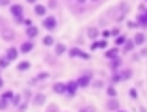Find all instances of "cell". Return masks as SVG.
<instances>
[{"instance_id": "1", "label": "cell", "mask_w": 147, "mask_h": 112, "mask_svg": "<svg viewBox=\"0 0 147 112\" xmlns=\"http://www.w3.org/2000/svg\"><path fill=\"white\" fill-rule=\"evenodd\" d=\"M127 11H129V7H127V4H121V6H117L114 11H112V19H114L115 22L117 21H121V19H125V15H127Z\"/></svg>"}, {"instance_id": "2", "label": "cell", "mask_w": 147, "mask_h": 112, "mask_svg": "<svg viewBox=\"0 0 147 112\" xmlns=\"http://www.w3.org/2000/svg\"><path fill=\"white\" fill-rule=\"evenodd\" d=\"M2 39L4 41H13L15 39V32L11 28H4L2 30Z\"/></svg>"}, {"instance_id": "3", "label": "cell", "mask_w": 147, "mask_h": 112, "mask_svg": "<svg viewBox=\"0 0 147 112\" xmlns=\"http://www.w3.org/2000/svg\"><path fill=\"white\" fill-rule=\"evenodd\" d=\"M43 26L47 30H54V28H56V19H54V17H47L43 21Z\"/></svg>"}, {"instance_id": "4", "label": "cell", "mask_w": 147, "mask_h": 112, "mask_svg": "<svg viewBox=\"0 0 147 112\" xmlns=\"http://www.w3.org/2000/svg\"><path fill=\"white\" fill-rule=\"evenodd\" d=\"M11 13L15 15V19L21 17V15H22V6H19V4H13V6H11Z\"/></svg>"}, {"instance_id": "5", "label": "cell", "mask_w": 147, "mask_h": 112, "mask_svg": "<svg viewBox=\"0 0 147 112\" xmlns=\"http://www.w3.org/2000/svg\"><path fill=\"white\" fill-rule=\"evenodd\" d=\"M65 92H67L69 95H73L76 92V82H67L65 84Z\"/></svg>"}, {"instance_id": "6", "label": "cell", "mask_w": 147, "mask_h": 112, "mask_svg": "<svg viewBox=\"0 0 147 112\" xmlns=\"http://www.w3.org/2000/svg\"><path fill=\"white\" fill-rule=\"evenodd\" d=\"M71 56H80V58H90V54L88 52H82V51H78V49H71Z\"/></svg>"}, {"instance_id": "7", "label": "cell", "mask_w": 147, "mask_h": 112, "mask_svg": "<svg viewBox=\"0 0 147 112\" xmlns=\"http://www.w3.org/2000/svg\"><path fill=\"white\" fill-rule=\"evenodd\" d=\"M34 11H36V15H41V17H43V15L47 13V7H45V6H41V4H37V6L34 7Z\"/></svg>"}, {"instance_id": "8", "label": "cell", "mask_w": 147, "mask_h": 112, "mask_svg": "<svg viewBox=\"0 0 147 112\" xmlns=\"http://www.w3.org/2000/svg\"><path fill=\"white\" fill-rule=\"evenodd\" d=\"M32 47H34L32 41H24V43L21 45V52H30V51H32Z\"/></svg>"}, {"instance_id": "9", "label": "cell", "mask_w": 147, "mask_h": 112, "mask_svg": "<svg viewBox=\"0 0 147 112\" xmlns=\"http://www.w3.org/2000/svg\"><path fill=\"white\" fill-rule=\"evenodd\" d=\"M17 49H9V51L6 52V60H15V58H17Z\"/></svg>"}, {"instance_id": "10", "label": "cell", "mask_w": 147, "mask_h": 112, "mask_svg": "<svg viewBox=\"0 0 147 112\" xmlns=\"http://www.w3.org/2000/svg\"><path fill=\"white\" fill-rule=\"evenodd\" d=\"M88 84H90V77H80L76 80V86H88Z\"/></svg>"}, {"instance_id": "11", "label": "cell", "mask_w": 147, "mask_h": 112, "mask_svg": "<svg viewBox=\"0 0 147 112\" xmlns=\"http://www.w3.org/2000/svg\"><path fill=\"white\" fill-rule=\"evenodd\" d=\"M26 36H28V37H36V36H37V28L28 26V28H26Z\"/></svg>"}, {"instance_id": "12", "label": "cell", "mask_w": 147, "mask_h": 112, "mask_svg": "<svg viewBox=\"0 0 147 112\" xmlns=\"http://www.w3.org/2000/svg\"><path fill=\"white\" fill-rule=\"evenodd\" d=\"M132 43L134 45H142V43H144V34H136V37H134Z\"/></svg>"}, {"instance_id": "13", "label": "cell", "mask_w": 147, "mask_h": 112, "mask_svg": "<svg viewBox=\"0 0 147 112\" xmlns=\"http://www.w3.org/2000/svg\"><path fill=\"white\" fill-rule=\"evenodd\" d=\"M88 36H90L91 39H95V37L99 36V30L97 28H90V30H88Z\"/></svg>"}, {"instance_id": "14", "label": "cell", "mask_w": 147, "mask_h": 112, "mask_svg": "<svg viewBox=\"0 0 147 112\" xmlns=\"http://www.w3.org/2000/svg\"><path fill=\"white\" fill-rule=\"evenodd\" d=\"M54 92H58V94H63V92H65V84H54Z\"/></svg>"}, {"instance_id": "15", "label": "cell", "mask_w": 147, "mask_h": 112, "mask_svg": "<svg viewBox=\"0 0 147 112\" xmlns=\"http://www.w3.org/2000/svg\"><path fill=\"white\" fill-rule=\"evenodd\" d=\"M106 56L112 58V60H114V58H117V49H110V51L106 52Z\"/></svg>"}, {"instance_id": "16", "label": "cell", "mask_w": 147, "mask_h": 112, "mask_svg": "<svg viewBox=\"0 0 147 112\" xmlns=\"http://www.w3.org/2000/svg\"><path fill=\"white\" fill-rule=\"evenodd\" d=\"M30 67V64H28V62H21V64H19V71H26V69H28Z\"/></svg>"}, {"instance_id": "17", "label": "cell", "mask_w": 147, "mask_h": 112, "mask_svg": "<svg viewBox=\"0 0 147 112\" xmlns=\"http://www.w3.org/2000/svg\"><path fill=\"white\" fill-rule=\"evenodd\" d=\"M63 52H65V45L58 43V45H56V54H63Z\"/></svg>"}, {"instance_id": "18", "label": "cell", "mask_w": 147, "mask_h": 112, "mask_svg": "<svg viewBox=\"0 0 147 112\" xmlns=\"http://www.w3.org/2000/svg\"><path fill=\"white\" fill-rule=\"evenodd\" d=\"M43 43H45V45H52V43H54V37H52V36H45V37H43Z\"/></svg>"}, {"instance_id": "19", "label": "cell", "mask_w": 147, "mask_h": 112, "mask_svg": "<svg viewBox=\"0 0 147 112\" xmlns=\"http://www.w3.org/2000/svg\"><path fill=\"white\" fill-rule=\"evenodd\" d=\"M11 97H13V94H11V92H4V94H2V99H4V101H9Z\"/></svg>"}, {"instance_id": "20", "label": "cell", "mask_w": 147, "mask_h": 112, "mask_svg": "<svg viewBox=\"0 0 147 112\" xmlns=\"http://www.w3.org/2000/svg\"><path fill=\"white\" fill-rule=\"evenodd\" d=\"M104 49V47H106V43H104V41H95V43H93V49Z\"/></svg>"}, {"instance_id": "21", "label": "cell", "mask_w": 147, "mask_h": 112, "mask_svg": "<svg viewBox=\"0 0 147 112\" xmlns=\"http://www.w3.org/2000/svg\"><path fill=\"white\" fill-rule=\"evenodd\" d=\"M108 109H117V101H114V99H110V101H108Z\"/></svg>"}, {"instance_id": "22", "label": "cell", "mask_w": 147, "mask_h": 112, "mask_svg": "<svg viewBox=\"0 0 147 112\" xmlns=\"http://www.w3.org/2000/svg\"><path fill=\"white\" fill-rule=\"evenodd\" d=\"M140 24L147 26V15H140Z\"/></svg>"}, {"instance_id": "23", "label": "cell", "mask_w": 147, "mask_h": 112, "mask_svg": "<svg viewBox=\"0 0 147 112\" xmlns=\"http://www.w3.org/2000/svg\"><path fill=\"white\" fill-rule=\"evenodd\" d=\"M43 101H45V97H43V95H36V101H34V103H36V105H41Z\"/></svg>"}, {"instance_id": "24", "label": "cell", "mask_w": 147, "mask_h": 112, "mask_svg": "<svg viewBox=\"0 0 147 112\" xmlns=\"http://www.w3.org/2000/svg\"><path fill=\"white\" fill-rule=\"evenodd\" d=\"M125 41H127V37H125V36H119L117 39H115V43H117V45H123Z\"/></svg>"}, {"instance_id": "25", "label": "cell", "mask_w": 147, "mask_h": 112, "mask_svg": "<svg viewBox=\"0 0 147 112\" xmlns=\"http://www.w3.org/2000/svg\"><path fill=\"white\" fill-rule=\"evenodd\" d=\"M132 47H134V43H132V41H125V51H130Z\"/></svg>"}, {"instance_id": "26", "label": "cell", "mask_w": 147, "mask_h": 112, "mask_svg": "<svg viewBox=\"0 0 147 112\" xmlns=\"http://www.w3.org/2000/svg\"><path fill=\"white\" fill-rule=\"evenodd\" d=\"M11 101H13V105H19V101H21V97H19V95H13V97H11Z\"/></svg>"}, {"instance_id": "27", "label": "cell", "mask_w": 147, "mask_h": 112, "mask_svg": "<svg viewBox=\"0 0 147 112\" xmlns=\"http://www.w3.org/2000/svg\"><path fill=\"white\" fill-rule=\"evenodd\" d=\"M6 65H7V60L6 58H0V67H6Z\"/></svg>"}, {"instance_id": "28", "label": "cell", "mask_w": 147, "mask_h": 112, "mask_svg": "<svg viewBox=\"0 0 147 112\" xmlns=\"http://www.w3.org/2000/svg\"><path fill=\"white\" fill-rule=\"evenodd\" d=\"M108 95H110V97H114V95H115V88H108Z\"/></svg>"}, {"instance_id": "29", "label": "cell", "mask_w": 147, "mask_h": 112, "mask_svg": "<svg viewBox=\"0 0 147 112\" xmlns=\"http://www.w3.org/2000/svg\"><path fill=\"white\" fill-rule=\"evenodd\" d=\"M7 107V101H4V99H0V109H6Z\"/></svg>"}, {"instance_id": "30", "label": "cell", "mask_w": 147, "mask_h": 112, "mask_svg": "<svg viewBox=\"0 0 147 112\" xmlns=\"http://www.w3.org/2000/svg\"><path fill=\"white\" fill-rule=\"evenodd\" d=\"M130 77V71H123V75H121V79H129Z\"/></svg>"}, {"instance_id": "31", "label": "cell", "mask_w": 147, "mask_h": 112, "mask_svg": "<svg viewBox=\"0 0 147 112\" xmlns=\"http://www.w3.org/2000/svg\"><path fill=\"white\" fill-rule=\"evenodd\" d=\"M26 24V28H28V26H32V21H30V19H26V21H22Z\"/></svg>"}, {"instance_id": "32", "label": "cell", "mask_w": 147, "mask_h": 112, "mask_svg": "<svg viewBox=\"0 0 147 112\" xmlns=\"http://www.w3.org/2000/svg\"><path fill=\"white\" fill-rule=\"evenodd\" d=\"M49 6H50V7H54V6H58V2H56V0H50Z\"/></svg>"}, {"instance_id": "33", "label": "cell", "mask_w": 147, "mask_h": 112, "mask_svg": "<svg viewBox=\"0 0 147 112\" xmlns=\"http://www.w3.org/2000/svg\"><path fill=\"white\" fill-rule=\"evenodd\" d=\"M112 80H114V82H117V80H121V75H114V79H112Z\"/></svg>"}, {"instance_id": "34", "label": "cell", "mask_w": 147, "mask_h": 112, "mask_svg": "<svg viewBox=\"0 0 147 112\" xmlns=\"http://www.w3.org/2000/svg\"><path fill=\"white\" fill-rule=\"evenodd\" d=\"M0 4H2V6H6V4H9V0H0Z\"/></svg>"}, {"instance_id": "35", "label": "cell", "mask_w": 147, "mask_h": 112, "mask_svg": "<svg viewBox=\"0 0 147 112\" xmlns=\"http://www.w3.org/2000/svg\"><path fill=\"white\" fill-rule=\"evenodd\" d=\"M26 2H30V4H34V2H36V0H26Z\"/></svg>"}, {"instance_id": "36", "label": "cell", "mask_w": 147, "mask_h": 112, "mask_svg": "<svg viewBox=\"0 0 147 112\" xmlns=\"http://www.w3.org/2000/svg\"><path fill=\"white\" fill-rule=\"evenodd\" d=\"M4 86V82H2V79H0V88H2Z\"/></svg>"}, {"instance_id": "37", "label": "cell", "mask_w": 147, "mask_h": 112, "mask_svg": "<svg viewBox=\"0 0 147 112\" xmlns=\"http://www.w3.org/2000/svg\"><path fill=\"white\" fill-rule=\"evenodd\" d=\"M78 2H80V4H84V2H86V0H78Z\"/></svg>"}, {"instance_id": "38", "label": "cell", "mask_w": 147, "mask_h": 112, "mask_svg": "<svg viewBox=\"0 0 147 112\" xmlns=\"http://www.w3.org/2000/svg\"><path fill=\"white\" fill-rule=\"evenodd\" d=\"M91 2H99V0H91Z\"/></svg>"}, {"instance_id": "39", "label": "cell", "mask_w": 147, "mask_h": 112, "mask_svg": "<svg viewBox=\"0 0 147 112\" xmlns=\"http://www.w3.org/2000/svg\"><path fill=\"white\" fill-rule=\"evenodd\" d=\"M119 112H125V110H119Z\"/></svg>"}]
</instances>
